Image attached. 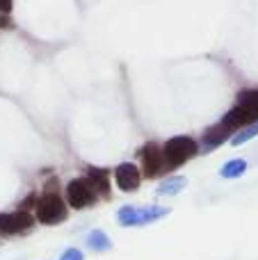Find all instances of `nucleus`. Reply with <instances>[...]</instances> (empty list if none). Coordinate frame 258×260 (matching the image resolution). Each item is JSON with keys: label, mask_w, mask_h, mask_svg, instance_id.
I'll return each instance as SVG.
<instances>
[{"label": "nucleus", "mask_w": 258, "mask_h": 260, "mask_svg": "<svg viewBox=\"0 0 258 260\" xmlns=\"http://www.w3.org/2000/svg\"><path fill=\"white\" fill-rule=\"evenodd\" d=\"M14 7V0H0V14H9Z\"/></svg>", "instance_id": "obj_17"}, {"label": "nucleus", "mask_w": 258, "mask_h": 260, "mask_svg": "<svg viewBox=\"0 0 258 260\" xmlns=\"http://www.w3.org/2000/svg\"><path fill=\"white\" fill-rule=\"evenodd\" d=\"M59 260H82V251L80 249H67V251L59 256Z\"/></svg>", "instance_id": "obj_16"}, {"label": "nucleus", "mask_w": 258, "mask_h": 260, "mask_svg": "<svg viewBox=\"0 0 258 260\" xmlns=\"http://www.w3.org/2000/svg\"><path fill=\"white\" fill-rule=\"evenodd\" d=\"M199 153V144L195 142L187 135H178V137H172L169 142H165L163 146V155H165V171H172L176 167L185 165L187 160Z\"/></svg>", "instance_id": "obj_2"}, {"label": "nucleus", "mask_w": 258, "mask_h": 260, "mask_svg": "<svg viewBox=\"0 0 258 260\" xmlns=\"http://www.w3.org/2000/svg\"><path fill=\"white\" fill-rule=\"evenodd\" d=\"M236 105H242V108H251L258 110V89H245L238 94Z\"/></svg>", "instance_id": "obj_14"}, {"label": "nucleus", "mask_w": 258, "mask_h": 260, "mask_svg": "<svg viewBox=\"0 0 258 260\" xmlns=\"http://www.w3.org/2000/svg\"><path fill=\"white\" fill-rule=\"evenodd\" d=\"M169 210L160 206H146V208H137V206H123L117 212V221L121 226H146L153 221L167 217Z\"/></svg>", "instance_id": "obj_3"}, {"label": "nucleus", "mask_w": 258, "mask_h": 260, "mask_svg": "<svg viewBox=\"0 0 258 260\" xmlns=\"http://www.w3.org/2000/svg\"><path fill=\"white\" fill-rule=\"evenodd\" d=\"M187 185L185 178L181 176H172V178H165L163 183L158 185V194H165V197H172V194H178L183 187Z\"/></svg>", "instance_id": "obj_11"}, {"label": "nucleus", "mask_w": 258, "mask_h": 260, "mask_svg": "<svg viewBox=\"0 0 258 260\" xmlns=\"http://www.w3.org/2000/svg\"><path fill=\"white\" fill-rule=\"evenodd\" d=\"M64 197H67V203L73 208V210H82V208L94 206L99 194L89 187V183H87L85 178H73L67 183Z\"/></svg>", "instance_id": "obj_4"}, {"label": "nucleus", "mask_w": 258, "mask_h": 260, "mask_svg": "<svg viewBox=\"0 0 258 260\" xmlns=\"http://www.w3.org/2000/svg\"><path fill=\"white\" fill-rule=\"evenodd\" d=\"M256 121H258V110L236 105L233 110H229V112L224 114V119L219 123H222L224 128H229L231 133H240V130H245L247 126H251V123H256Z\"/></svg>", "instance_id": "obj_7"}, {"label": "nucleus", "mask_w": 258, "mask_h": 260, "mask_svg": "<svg viewBox=\"0 0 258 260\" xmlns=\"http://www.w3.org/2000/svg\"><path fill=\"white\" fill-rule=\"evenodd\" d=\"M87 244L91 247V251H108V249L112 247L110 238L103 233V231H91V233L87 235Z\"/></svg>", "instance_id": "obj_12"}, {"label": "nucleus", "mask_w": 258, "mask_h": 260, "mask_svg": "<svg viewBox=\"0 0 258 260\" xmlns=\"http://www.w3.org/2000/svg\"><path fill=\"white\" fill-rule=\"evenodd\" d=\"M85 180L89 183V187L94 189L99 197H110V171L101 169V167H89L85 174Z\"/></svg>", "instance_id": "obj_9"}, {"label": "nucleus", "mask_w": 258, "mask_h": 260, "mask_svg": "<svg viewBox=\"0 0 258 260\" xmlns=\"http://www.w3.org/2000/svg\"><path fill=\"white\" fill-rule=\"evenodd\" d=\"M231 130L229 128H224L222 123H217V126H213V128H208L204 133V137H201V151L204 153H208V151H213V148H217L219 144H224L229 137H231Z\"/></svg>", "instance_id": "obj_10"}, {"label": "nucleus", "mask_w": 258, "mask_h": 260, "mask_svg": "<svg viewBox=\"0 0 258 260\" xmlns=\"http://www.w3.org/2000/svg\"><path fill=\"white\" fill-rule=\"evenodd\" d=\"M245 171H247L245 160H231L219 169V174H222V178H238V176H242Z\"/></svg>", "instance_id": "obj_13"}, {"label": "nucleus", "mask_w": 258, "mask_h": 260, "mask_svg": "<svg viewBox=\"0 0 258 260\" xmlns=\"http://www.w3.org/2000/svg\"><path fill=\"white\" fill-rule=\"evenodd\" d=\"M140 160H142V174L146 178H155L165 171V155H163V146L155 142H149L142 146L140 151Z\"/></svg>", "instance_id": "obj_5"}, {"label": "nucleus", "mask_w": 258, "mask_h": 260, "mask_svg": "<svg viewBox=\"0 0 258 260\" xmlns=\"http://www.w3.org/2000/svg\"><path fill=\"white\" fill-rule=\"evenodd\" d=\"M258 137V121L256 123H251V126H247L245 130H240V133H236L233 135V146H240V144H245V142H249V139H254Z\"/></svg>", "instance_id": "obj_15"}, {"label": "nucleus", "mask_w": 258, "mask_h": 260, "mask_svg": "<svg viewBox=\"0 0 258 260\" xmlns=\"http://www.w3.org/2000/svg\"><path fill=\"white\" fill-rule=\"evenodd\" d=\"M114 180H117L119 189H123V192H135L142 183V174L133 162H123V165H119L117 169H114Z\"/></svg>", "instance_id": "obj_8"}, {"label": "nucleus", "mask_w": 258, "mask_h": 260, "mask_svg": "<svg viewBox=\"0 0 258 260\" xmlns=\"http://www.w3.org/2000/svg\"><path fill=\"white\" fill-rule=\"evenodd\" d=\"M67 217H69L67 203L57 194V189H44V194L37 199L35 219L46 226H55V224H62Z\"/></svg>", "instance_id": "obj_1"}, {"label": "nucleus", "mask_w": 258, "mask_h": 260, "mask_svg": "<svg viewBox=\"0 0 258 260\" xmlns=\"http://www.w3.org/2000/svg\"><path fill=\"white\" fill-rule=\"evenodd\" d=\"M12 21H9V14H0V27H9Z\"/></svg>", "instance_id": "obj_18"}, {"label": "nucleus", "mask_w": 258, "mask_h": 260, "mask_svg": "<svg viewBox=\"0 0 258 260\" xmlns=\"http://www.w3.org/2000/svg\"><path fill=\"white\" fill-rule=\"evenodd\" d=\"M35 226V217L25 210L0 212V235H21Z\"/></svg>", "instance_id": "obj_6"}]
</instances>
